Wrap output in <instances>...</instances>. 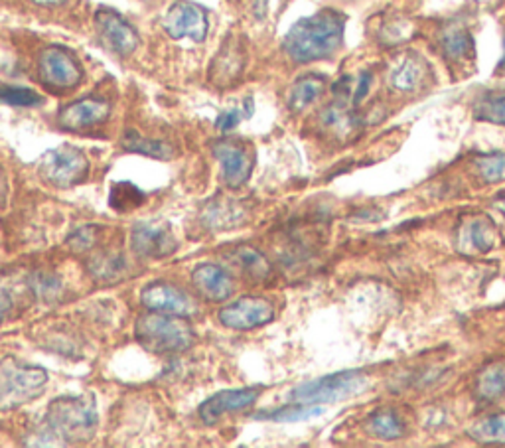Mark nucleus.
Masks as SVG:
<instances>
[{"label":"nucleus","instance_id":"3","mask_svg":"<svg viewBox=\"0 0 505 448\" xmlns=\"http://www.w3.org/2000/svg\"><path fill=\"white\" fill-rule=\"evenodd\" d=\"M135 338L150 353H180L194 346L195 332L185 316L150 310L137 320Z\"/></svg>","mask_w":505,"mask_h":448},{"label":"nucleus","instance_id":"26","mask_svg":"<svg viewBox=\"0 0 505 448\" xmlns=\"http://www.w3.org/2000/svg\"><path fill=\"white\" fill-rule=\"evenodd\" d=\"M231 261L239 267L247 277L265 279L269 275L271 265L266 261L265 255L257 251L253 247H239L231 253Z\"/></svg>","mask_w":505,"mask_h":448},{"label":"nucleus","instance_id":"31","mask_svg":"<svg viewBox=\"0 0 505 448\" xmlns=\"http://www.w3.org/2000/svg\"><path fill=\"white\" fill-rule=\"evenodd\" d=\"M476 169L483 182L496 184L505 180V154L503 152H493V154H483L476 159Z\"/></svg>","mask_w":505,"mask_h":448},{"label":"nucleus","instance_id":"9","mask_svg":"<svg viewBox=\"0 0 505 448\" xmlns=\"http://www.w3.org/2000/svg\"><path fill=\"white\" fill-rule=\"evenodd\" d=\"M162 26L174 40L188 38L194 41H203L208 36L210 23L202 6L190 3V0H176L164 16Z\"/></svg>","mask_w":505,"mask_h":448},{"label":"nucleus","instance_id":"28","mask_svg":"<svg viewBox=\"0 0 505 448\" xmlns=\"http://www.w3.org/2000/svg\"><path fill=\"white\" fill-rule=\"evenodd\" d=\"M369 429L383 441H395L405 434V425L393 411H377L369 419Z\"/></svg>","mask_w":505,"mask_h":448},{"label":"nucleus","instance_id":"36","mask_svg":"<svg viewBox=\"0 0 505 448\" xmlns=\"http://www.w3.org/2000/svg\"><path fill=\"white\" fill-rule=\"evenodd\" d=\"M34 285H36V293L42 295V297H50V295L58 293V280L51 279V277L40 275L38 280H34Z\"/></svg>","mask_w":505,"mask_h":448},{"label":"nucleus","instance_id":"22","mask_svg":"<svg viewBox=\"0 0 505 448\" xmlns=\"http://www.w3.org/2000/svg\"><path fill=\"white\" fill-rule=\"evenodd\" d=\"M442 50L450 61H466L473 56V38L466 28H448L442 34Z\"/></svg>","mask_w":505,"mask_h":448},{"label":"nucleus","instance_id":"16","mask_svg":"<svg viewBox=\"0 0 505 448\" xmlns=\"http://www.w3.org/2000/svg\"><path fill=\"white\" fill-rule=\"evenodd\" d=\"M194 287L198 293L212 302H223L233 295V280L228 270L220 265L203 263L192 273Z\"/></svg>","mask_w":505,"mask_h":448},{"label":"nucleus","instance_id":"32","mask_svg":"<svg viewBox=\"0 0 505 448\" xmlns=\"http://www.w3.org/2000/svg\"><path fill=\"white\" fill-rule=\"evenodd\" d=\"M322 123L329 131H334L338 134H346L356 127L357 119L344 105H329L322 113Z\"/></svg>","mask_w":505,"mask_h":448},{"label":"nucleus","instance_id":"33","mask_svg":"<svg viewBox=\"0 0 505 448\" xmlns=\"http://www.w3.org/2000/svg\"><path fill=\"white\" fill-rule=\"evenodd\" d=\"M142 200H144V194L139 190L137 186L127 184V182L115 184L111 190V206L121 212L132 210V207L140 206Z\"/></svg>","mask_w":505,"mask_h":448},{"label":"nucleus","instance_id":"11","mask_svg":"<svg viewBox=\"0 0 505 448\" xmlns=\"http://www.w3.org/2000/svg\"><path fill=\"white\" fill-rule=\"evenodd\" d=\"M140 302L147 310L167 312V315L190 316L195 312L192 297L168 280H154L140 290Z\"/></svg>","mask_w":505,"mask_h":448},{"label":"nucleus","instance_id":"10","mask_svg":"<svg viewBox=\"0 0 505 448\" xmlns=\"http://www.w3.org/2000/svg\"><path fill=\"white\" fill-rule=\"evenodd\" d=\"M212 151L221 164V178L225 186L237 190V187H241L249 180L253 170V154L245 142L223 139L213 142Z\"/></svg>","mask_w":505,"mask_h":448},{"label":"nucleus","instance_id":"35","mask_svg":"<svg viewBox=\"0 0 505 448\" xmlns=\"http://www.w3.org/2000/svg\"><path fill=\"white\" fill-rule=\"evenodd\" d=\"M97 242V227L95 225H87V227H79L77 232H74L69 235L68 243L71 245L74 251L81 253V251H87Z\"/></svg>","mask_w":505,"mask_h":448},{"label":"nucleus","instance_id":"13","mask_svg":"<svg viewBox=\"0 0 505 448\" xmlns=\"http://www.w3.org/2000/svg\"><path fill=\"white\" fill-rule=\"evenodd\" d=\"M131 245L140 257L162 259L176 251L178 242L167 224L139 222L132 227Z\"/></svg>","mask_w":505,"mask_h":448},{"label":"nucleus","instance_id":"21","mask_svg":"<svg viewBox=\"0 0 505 448\" xmlns=\"http://www.w3.org/2000/svg\"><path fill=\"white\" fill-rule=\"evenodd\" d=\"M121 147L127 152L150 156V159H158V160H170V159H174V154H176V151H174L168 142L157 141V139H147V137H142V134H139L137 131H127L125 137L121 139Z\"/></svg>","mask_w":505,"mask_h":448},{"label":"nucleus","instance_id":"29","mask_svg":"<svg viewBox=\"0 0 505 448\" xmlns=\"http://www.w3.org/2000/svg\"><path fill=\"white\" fill-rule=\"evenodd\" d=\"M0 103L10 107H36L42 103V97L34 89L0 83Z\"/></svg>","mask_w":505,"mask_h":448},{"label":"nucleus","instance_id":"5","mask_svg":"<svg viewBox=\"0 0 505 448\" xmlns=\"http://www.w3.org/2000/svg\"><path fill=\"white\" fill-rule=\"evenodd\" d=\"M365 388V373L357 370H347L298 385V388H294L291 395H288V399L302 405L338 403L354 398V395H359Z\"/></svg>","mask_w":505,"mask_h":448},{"label":"nucleus","instance_id":"30","mask_svg":"<svg viewBox=\"0 0 505 448\" xmlns=\"http://www.w3.org/2000/svg\"><path fill=\"white\" fill-rule=\"evenodd\" d=\"M468 242L476 251L486 253L493 247V242H496V229H493L488 220L478 217V220L470 222L468 225Z\"/></svg>","mask_w":505,"mask_h":448},{"label":"nucleus","instance_id":"17","mask_svg":"<svg viewBox=\"0 0 505 448\" xmlns=\"http://www.w3.org/2000/svg\"><path fill=\"white\" fill-rule=\"evenodd\" d=\"M427 64L419 54H403L393 61V66L389 69V86L401 91V93H410L417 91L427 79Z\"/></svg>","mask_w":505,"mask_h":448},{"label":"nucleus","instance_id":"41","mask_svg":"<svg viewBox=\"0 0 505 448\" xmlns=\"http://www.w3.org/2000/svg\"><path fill=\"white\" fill-rule=\"evenodd\" d=\"M498 74H505V40H503V58L498 66Z\"/></svg>","mask_w":505,"mask_h":448},{"label":"nucleus","instance_id":"38","mask_svg":"<svg viewBox=\"0 0 505 448\" xmlns=\"http://www.w3.org/2000/svg\"><path fill=\"white\" fill-rule=\"evenodd\" d=\"M10 308H13V298H10L8 290L3 285H0V322L6 318Z\"/></svg>","mask_w":505,"mask_h":448},{"label":"nucleus","instance_id":"4","mask_svg":"<svg viewBox=\"0 0 505 448\" xmlns=\"http://www.w3.org/2000/svg\"><path fill=\"white\" fill-rule=\"evenodd\" d=\"M48 371L13 356L0 360V411H14L44 393Z\"/></svg>","mask_w":505,"mask_h":448},{"label":"nucleus","instance_id":"15","mask_svg":"<svg viewBox=\"0 0 505 448\" xmlns=\"http://www.w3.org/2000/svg\"><path fill=\"white\" fill-rule=\"evenodd\" d=\"M109 113H111V107L107 101L97 99V97H86V99L74 101L66 109H61L58 121L64 129L81 131V129H89V127H95V124L105 123L109 119Z\"/></svg>","mask_w":505,"mask_h":448},{"label":"nucleus","instance_id":"6","mask_svg":"<svg viewBox=\"0 0 505 448\" xmlns=\"http://www.w3.org/2000/svg\"><path fill=\"white\" fill-rule=\"evenodd\" d=\"M40 174L42 178L56 187H71L81 184L89 174L87 156L76 147H58L48 151L40 160Z\"/></svg>","mask_w":505,"mask_h":448},{"label":"nucleus","instance_id":"19","mask_svg":"<svg viewBox=\"0 0 505 448\" xmlns=\"http://www.w3.org/2000/svg\"><path fill=\"white\" fill-rule=\"evenodd\" d=\"M202 220L210 229H228L245 222V210L235 200H213L203 210Z\"/></svg>","mask_w":505,"mask_h":448},{"label":"nucleus","instance_id":"39","mask_svg":"<svg viewBox=\"0 0 505 448\" xmlns=\"http://www.w3.org/2000/svg\"><path fill=\"white\" fill-rule=\"evenodd\" d=\"M32 3L40 5V6H61L69 3V0H32Z\"/></svg>","mask_w":505,"mask_h":448},{"label":"nucleus","instance_id":"18","mask_svg":"<svg viewBox=\"0 0 505 448\" xmlns=\"http://www.w3.org/2000/svg\"><path fill=\"white\" fill-rule=\"evenodd\" d=\"M245 68V51L239 41L230 40L225 44L220 54L215 56V59L212 61V69H210V79L215 83V86L225 87L230 83L237 81L241 76V71Z\"/></svg>","mask_w":505,"mask_h":448},{"label":"nucleus","instance_id":"8","mask_svg":"<svg viewBox=\"0 0 505 448\" xmlns=\"http://www.w3.org/2000/svg\"><path fill=\"white\" fill-rule=\"evenodd\" d=\"M275 318V305L265 297H241L220 312V322L230 330H253L269 325Z\"/></svg>","mask_w":505,"mask_h":448},{"label":"nucleus","instance_id":"27","mask_svg":"<svg viewBox=\"0 0 505 448\" xmlns=\"http://www.w3.org/2000/svg\"><path fill=\"white\" fill-rule=\"evenodd\" d=\"M324 409L316 407V405H302V403H294V405H286V407H281L276 411H266V413H259L255 415V419L259 421H275V423H298V421H306L312 419V416L322 415Z\"/></svg>","mask_w":505,"mask_h":448},{"label":"nucleus","instance_id":"20","mask_svg":"<svg viewBox=\"0 0 505 448\" xmlns=\"http://www.w3.org/2000/svg\"><path fill=\"white\" fill-rule=\"evenodd\" d=\"M324 89L326 79L322 76H304L294 81L291 96H288V107L294 113H301L306 107H311L314 101L320 99Z\"/></svg>","mask_w":505,"mask_h":448},{"label":"nucleus","instance_id":"23","mask_svg":"<svg viewBox=\"0 0 505 448\" xmlns=\"http://www.w3.org/2000/svg\"><path fill=\"white\" fill-rule=\"evenodd\" d=\"M473 117L483 123L501 124V127H505V89L483 93V96L473 103Z\"/></svg>","mask_w":505,"mask_h":448},{"label":"nucleus","instance_id":"7","mask_svg":"<svg viewBox=\"0 0 505 448\" xmlns=\"http://www.w3.org/2000/svg\"><path fill=\"white\" fill-rule=\"evenodd\" d=\"M40 79L46 87L66 91L77 87L84 79V69L77 58L64 46H50L40 54Z\"/></svg>","mask_w":505,"mask_h":448},{"label":"nucleus","instance_id":"12","mask_svg":"<svg viewBox=\"0 0 505 448\" xmlns=\"http://www.w3.org/2000/svg\"><path fill=\"white\" fill-rule=\"evenodd\" d=\"M95 26L103 44H105L111 51H115L117 56L127 58L140 44L137 30L132 28L121 14H117L115 10H109V8L99 10L95 16Z\"/></svg>","mask_w":505,"mask_h":448},{"label":"nucleus","instance_id":"34","mask_svg":"<svg viewBox=\"0 0 505 448\" xmlns=\"http://www.w3.org/2000/svg\"><path fill=\"white\" fill-rule=\"evenodd\" d=\"M253 114V99L247 97L243 101V109H230L223 111L218 121H215V127H218L221 133H230L233 131L237 124H239L243 119H249Z\"/></svg>","mask_w":505,"mask_h":448},{"label":"nucleus","instance_id":"1","mask_svg":"<svg viewBox=\"0 0 505 448\" xmlns=\"http://www.w3.org/2000/svg\"><path fill=\"white\" fill-rule=\"evenodd\" d=\"M346 16L338 10H320L314 16L298 20L288 30L283 48L288 58L298 64L326 59L334 56L344 41Z\"/></svg>","mask_w":505,"mask_h":448},{"label":"nucleus","instance_id":"2","mask_svg":"<svg viewBox=\"0 0 505 448\" xmlns=\"http://www.w3.org/2000/svg\"><path fill=\"white\" fill-rule=\"evenodd\" d=\"M97 407L91 395L58 398L50 403L44 416L40 444L87 443L97 431Z\"/></svg>","mask_w":505,"mask_h":448},{"label":"nucleus","instance_id":"37","mask_svg":"<svg viewBox=\"0 0 505 448\" xmlns=\"http://www.w3.org/2000/svg\"><path fill=\"white\" fill-rule=\"evenodd\" d=\"M371 81H374V76H371L369 71H364L362 78H359V83H357V87H356V93H354V105H359V103L364 101V97L369 93Z\"/></svg>","mask_w":505,"mask_h":448},{"label":"nucleus","instance_id":"24","mask_svg":"<svg viewBox=\"0 0 505 448\" xmlns=\"http://www.w3.org/2000/svg\"><path fill=\"white\" fill-rule=\"evenodd\" d=\"M476 395L480 399L493 401L505 395V363H491L476 379Z\"/></svg>","mask_w":505,"mask_h":448},{"label":"nucleus","instance_id":"14","mask_svg":"<svg viewBox=\"0 0 505 448\" xmlns=\"http://www.w3.org/2000/svg\"><path fill=\"white\" fill-rule=\"evenodd\" d=\"M259 388H241V389H225L212 395L200 405V419L205 425L218 423L223 415L243 411L261 398Z\"/></svg>","mask_w":505,"mask_h":448},{"label":"nucleus","instance_id":"25","mask_svg":"<svg viewBox=\"0 0 505 448\" xmlns=\"http://www.w3.org/2000/svg\"><path fill=\"white\" fill-rule=\"evenodd\" d=\"M470 436L483 444H505V413L490 415L478 421L470 429Z\"/></svg>","mask_w":505,"mask_h":448},{"label":"nucleus","instance_id":"40","mask_svg":"<svg viewBox=\"0 0 505 448\" xmlns=\"http://www.w3.org/2000/svg\"><path fill=\"white\" fill-rule=\"evenodd\" d=\"M253 3H255V6H257V14H263L266 0H253Z\"/></svg>","mask_w":505,"mask_h":448},{"label":"nucleus","instance_id":"42","mask_svg":"<svg viewBox=\"0 0 505 448\" xmlns=\"http://www.w3.org/2000/svg\"><path fill=\"white\" fill-rule=\"evenodd\" d=\"M503 212H505V207H503Z\"/></svg>","mask_w":505,"mask_h":448}]
</instances>
